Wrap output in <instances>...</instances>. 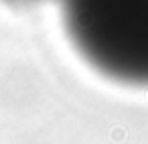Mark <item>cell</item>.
Returning <instances> with one entry per match:
<instances>
[{
	"mask_svg": "<svg viewBox=\"0 0 148 144\" xmlns=\"http://www.w3.org/2000/svg\"><path fill=\"white\" fill-rule=\"evenodd\" d=\"M73 47L101 75L148 87V0H61Z\"/></svg>",
	"mask_w": 148,
	"mask_h": 144,
	"instance_id": "1",
	"label": "cell"
}]
</instances>
